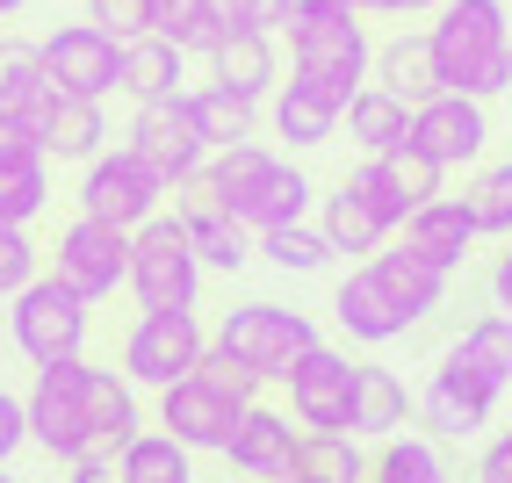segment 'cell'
I'll return each instance as SVG.
<instances>
[{
    "mask_svg": "<svg viewBox=\"0 0 512 483\" xmlns=\"http://www.w3.org/2000/svg\"><path fill=\"white\" fill-rule=\"evenodd\" d=\"M260 397V375L253 368H238L231 354H202L181 383H166L159 390V426L174 433L181 447H195V455H224V440L238 426V411H246Z\"/></svg>",
    "mask_w": 512,
    "mask_h": 483,
    "instance_id": "cell-2",
    "label": "cell"
},
{
    "mask_svg": "<svg viewBox=\"0 0 512 483\" xmlns=\"http://www.w3.org/2000/svg\"><path fill=\"white\" fill-rule=\"evenodd\" d=\"M87 426H94V447H101V455H123V447L145 433L138 383L116 375V368H94V375H87Z\"/></svg>",
    "mask_w": 512,
    "mask_h": 483,
    "instance_id": "cell-23",
    "label": "cell"
},
{
    "mask_svg": "<svg viewBox=\"0 0 512 483\" xmlns=\"http://www.w3.org/2000/svg\"><path fill=\"white\" fill-rule=\"evenodd\" d=\"M491 310H505V318H512V246L491 260Z\"/></svg>",
    "mask_w": 512,
    "mask_h": 483,
    "instance_id": "cell-50",
    "label": "cell"
},
{
    "mask_svg": "<svg viewBox=\"0 0 512 483\" xmlns=\"http://www.w3.org/2000/svg\"><path fill=\"white\" fill-rule=\"evenodd\" d=\"M44 274V246L29 238V224H0V296L29 289Z\"/></svg>",
    "mask_w": 512,
    "mask_h": 483,
    "instance_id": "cell-42",
    "label": "cell"
},
{
    "mask_svg": "<svg viewBox=\"0 0 512 483\" xmlns=\"http://www.w3.org/2000/svg\"><path fill=\"white\" fill-rule=\"evenodd\" d=\"M397 231H404V246H412V253H426L440 274H455V267L476 253V238H484L462 195H426V202H419V210L404 217Z\"/></svg>",
    "mask_w": 512,
    "mask_h": 483,
    "instance_id": "cell-19",
    "label": "cell"
},
{
    "mask_svg": "<svg viewBox=\"0 0 512 483\" xmlns=\"http://www.w3.org/2000/svg\"><path fill=\"white\" fill-rule=\"evenodd\" d=\"M116 469H123V483H195V447H181L174 433H138L116 455Z\"/></svg>",
    "mask_w": 512,
    "mask_h": 483,
    "instance_id": "cell-33",
    "label": "cell"
},
{
    "mask_svg": "<svg viewBox=\"0 0 512 483\" xmlns=\"http://www.w3.org/2000/svg\"><path fill=\"white\" fill-rule=\"evenodd\" d=\"M282 37H289V65H296V73L339 80L347 94L368 87L375 44H368V29H361V15L347 8V0H296L289 22H282Z\"/></svg>",
    "mask_w": 512,
    "mask_h": 483,
    "instance_id": "cell-3",
    "label": "cell"
},
{
    "mask_svg": "<svg viewBox=\"0 0 512 483\" xmlns=\"http://www.w3.org/2000/svg\"><path fill=\"white\" fill-rule=\"evenodd\" d=\"M253 253H260L267 267H282V274H318V267L332 260V246H325V231H318V224H275V231H253Z\"/></svg>",
    "mask_w": 512,
    "mask_h": 483,
    "instance_id": "cell-36",
    "label": "cell"
},
{
    "mask_svg": "<svg viewBox=\"0 0 512 483\" xmlns=\"http://www.w3.org/2000/svg\"><path fill=\"white\" fill-rule=\"evenodd\" d=\"M383 159H390V174H397V188H404V202H412V210H419L426 195H440V174H448V166H440V159H426L419 145L383 152Z\"/></svg>",
    "mask_w": 512,
    "mask_h": 483,
    "instance_id": "cell-45",
    "label": "cell"
},
{
    "mask_svg": "<svg viewBox=\"0 0 512 483\" xmlns=\"http://www.w3.org/2000/svg\"><path fill=\"white\" fill-rule=\"evenodd\" d=\"M347 87L339 80H318V73H289L275 87V137H289L296 152H311V145H332V130L339 116H347Z\"/></svg>",
    "mask_w": 512,
    "mask_h": 483,
    "instance_id": "cell-17",
    "label": "cell"
},
{
    "mask_svg": "<svg viewBox=\"0 0 512 483\" xmlns=\"http://www.w3.org/2000/svg\"><path fill=\"white\" fill-rule=\"evenodd\" d=\"M188 109H195V130L210 137V152L217 145H246V137H253V101L224 94L217 80L210 87H188Z\"/></svg>",
    "mask_w": 512,
    "mask_h": 483,
    "instance_id": "cell-37",
    "label": "cell"
},
{
    "mask_svg": "<svg viewBox=\"0 0 512 483\" xmlns=\"http://www.w3.org/2000/svg\"><path fill=\"white\" fill-rule=\"evenodd\" d=\"M368 267L383 274V289L397 296V310H404L412 325H426L433 310L448 303V274H440L426 253H412V246H375V253H368Z\"/></svg>",
    "mask_w": 512,
    "mask_h": 483,
    "instance_id": "cell-22",
    "label": "cell"
},
{
    "mask_svg": "<svg viewBox=\"0 0 512 483\" xmlns=\"http://www.w3.org/2000/svg\"><path fill=\"white\" fill-rule=\"evenodd\" d=\"M469 217H476V231L484 238H512V159H491L484 174L469 181Z\"/></svg>",
    "mask_w": 512,
    "mask_h": 483,
    "instance_id": "cell-39",
    "label": "cell"
},
{
    "mask_svg": "<svg viewBox=\"0 0 512 483\" xmlns=\"http://www.w3.org/2000/svg\"><path fill=\"white\" fill-rule=\"evenodd\" d=\"M347 188H354V195L368 202V210L390 224V231H397L404 217H412V202H404V188H397V174H390V159H361L354 174H347Z\"/></svg>",
    "mask_w": 512,
    "mask_h": 483,
    "instance_id": "cell-41",
    "label": "cell"
},
{
    "mask_svg": "<svg viewBox=\"0 0 512 483\" xmlns=\"http://www.w3.org/2000/svg\"><path fill=\"white\" fill-rule=\"evenodd\" d=\"M130 152H138L166 188H188L202 166H210V137L195 130L188 94H174V101H145V109L130 116Z\"/></svg>",
    "mask_w": 512,
    "mask_h": 483,
    "instance_id": "cell-13",
    "label": "cell"
},
{
    "mask_svg": "<svg viewBox=\"0 0 512 483\" xmlns=\"http://www.w3.org/2000/svg\"><path fill=\"white\" fill-rule=\"evenodd\" d=\"M44 73L58 94H87V101H109L123 87V44L109 37V29L94 22H65L44 37Z\"/></svg>",
    "mask_w": 512,
    "mask_h": 483,
    "instance_id": "cell-14",
    "label": "cell"
},
{
    "mask_svg": "<svg viewBox=\"0 0 512 483\" xmlns=\"http://www.w3.org/2000/svg\"><path fill=\"white\" fill-rule=\"evenodd\" d=\"M87 22L109 29L116 44H138L152 37V0H87Z\"/></svg>",
    "mask_w": 512,
    "mask_h": 483,
    "instance_id": "cell-44",
    "label": "cell"
},
{
    "mask_svg": "<svg viewBox=\"0 0 512 483\" xmlns=\"http://www.w3.org/2000/svg\"><path fill=\"white\" fill-rule=\"evenodd\" d=\"M166 188L152 166L138 159V152H94L87 166H80V210L87 217H101V224H123V231H138L145 217H159L166 210Z\"/></svg>",
    "mask_w": 512,
    "mask_h": 483,
    "instance_id": "cell-10",
    "label": "cell"
},
{
    "mask_svg": "<svg viewBox=\"0 0 512 483\" xmlns=\"http://www.w3.org/2000/svg\"><path fill=\"white\" fill-rule=\"evenodd\" d=\"M455 354H462L469 368H484L498 390H512V318H505V310H484V318H469L462 339H455Z\"/></svg>",
    "mask_w": 512,
    "mask_h": 483,
    "instance_id": "cell-35",
    "label": "cell"
},
{
    "mask_svg": "<svg viewBox=\"0 0 512 483\" xmlns=\"http://www.w3.org/2000/svg\"><path fill=\"white\" fill-rule=\"evenodd\" d=\"M368 462H361V447H354V433H311L303 426V440H296V469L289 476H311V483H347V476H361Z\"/></svg>",
    "mask_w": 512,
    "mask_h": 483,
    "instance_id": "cell-38",
    "label": "cell"
},
{
    "mask_svg": "<svg viewBox=\"0 0 512 483\" xmlns=\"http://www.w3.org/2000/svg\"><path fill=\"white\" fill-rule=\"evenodd\" d=\"M275 483H311V476H275Z\"/></svg>",
    "mask_w": 512,
    "mask_h": 483,
    "instance_id": "cell-54",
    "label": "cell"
},
{
    "mask_svg": "<svg viewBox=\"0 0 512 483\" xmlns=\"http://www.w3.org/2000/svg\"><path fill=\"white\" fill-rule=\"evenodd\" d=\"M152 37L174 44L181 58H210L224 44V15L217 0H152Z\"/></svg>",
    "mask_w": 512,
    "mask_h": 483,
    "instance_id": "cell-29",
    "label": "cell"
},
{
    "mask_svg": "<svg viewBox=\"0 0 512 483\" xmlns=\"http://www.w3.org/2000/svg\"><path fill=\"white\" fill-rule=\"evenodd\" d=\"M318 231H325V246H332V253H354V260H368V253L390 238V224L375 217V210H368V202H361L347 181H339V188L325 195V217H318Z\"/></svg>",
    "mask_w": 512,
    "mask_h": 483,
    "instance_id": "cell-32",
    "label": "cell"
},
{
    "mask_svg": "<svg viewBox=\"0 0 512 483\" xmlns=\"http://www.w3.org/2000/svg\"><path fill=\"white\" fill-rule=\"evenodd\" d=\"M181 80H188V58H181L174 44H159V37L123 44V87H116V94H130L138 109H145V101H174V94H188Z\"/></svg>",
    "mask_w": 512,
    "mask_h": 483,
    "instance_id": "cell-28",
    "label": "cell"
},
{
    "mask_svg": "<svg viewBox=\"0 0 512 483\" xmlns=\"http://www.w3.org/2000/svg\"><path fill=\"white\" fill-rule=\"evenodd\" d=\"M476 483H512V426L498 440H484V455H476Z\"/></svg>",
    "mask_w": 512,
    "mask_h": 483,
    "instance_id": "cell-48",
    "label": "cell"
},
{
    "mask_svg": "<svg viewBox=\"0 0 512 483\" xmlns=\"http://www.w3.org/2000/svg\"><path fill=\"white\" fill-rule=\"evenodd\" d=\"M296 440H303V426H289V411H267L253 397L246 411H238L231 440H224V462L238 476H253V483H275V476L296 469Z\"/></svg>",
    "mask_w": 512,
    "mask_h": 483,
    "instance_id": "cell-16",
    "label": "cell"
},
{
    "mask_svg": "<svg viewBox=\"0 0 512 483\" xmlns=\"http://www.w3.org/2000/svg\"><path fill=\"white\" fill-rule=\"evenodd\" d=\"M29 440V411H22V397H8L0 390V469L15 462V447Z\"/></svg>",
    "mask_w": 512,
    "mask_h": 483,
    "instance_id": "cell-47",
    "label": "cell"
},
{
    "mask_svg": "<svg viewBox=\"0 0 512 483\" xmlns=\"http://www.w3.org/2000/svg\"><path fill=\"white\" fill-rule=\"evenodd\" d=\"M51 267L44 274H58L73 296H87V303H109L116 289H123V274H130V231L123 224H101V217H73L58 231V246L44 253Z\"/></svg>",
    "mask_w": 512,
    "mask_h": 483,
    "instance_id": "cell-9",
    "label": "cell"
},
{
    "mask_svg": "<svg viewBox=\"0 0 512 483\" xmlns=\"http://www.w3.org/2000/svg\"><path fill=\"white\" fill-rule=\"evenodd\" d=\"M383 483H455L448 462H440V440L433 433H390L383 447H375V462H368Z\"/></svg>",
    "mask_w": 512,
    "mask_h": 483,
    "instance_id": "cell-34",
    "label": "cell"
},
{
    "mask_svg": "<svg viewBox=\"0 0 512 483\" xmlns=\"http://www.w3.org/2000/svg\"><path fill=\"white\" fill-rule=\"evenodd\" d=\"M498 383L484 368H469L455 347L440 354V368H433V383L419 390V426L433 433V440H476L491 426V411H498Z\"/></svg>",
    "mask_w": 512,
    "mask_h": 483,
    "instance_id": "cell-12",
    "label": "cell"
},
{
    "mask_svg": "<svg viewBox=\"0 0 512 483\" xmlns=\"http://www.w3.org/2000/svg\"><path fill=\"white\" fill-rule=\"evenodd\" d=\"M347 8H354V15H412L419 0H347Z\"/></svg>",
    "mask_w": 512,
    "mask_h": 483,
    "instance_id": "cell-51",
    "label": "cell"
},
{
    "mask_svg": "<svg viewBox=\"0 0 512 483\" xmlns=\"http://www.w3.org/2000/svg\"><path fill=\"white\" fill-rule=\"evenodd\" d=\"M51 202V159L0 166V224H37Z\"/></svg>",
    "mask_w": 512,
    "mask_h": 483,
    "instance_id": "cell-40",
    "label": "cell"
},
{
    "mask_svg": "<svg viewBox=\"0 0 512 483\" xmlns=\"http://www.w3.org/2000/svg\"><path fill=\"white\" fill-rule=\"evenodd\" d=\"M174 217H181V231H188V246H195V260H202V267H217V274H238V267L253 260V231L238 224V217L224 210V202H210V195H202L195 181H188V202H181Z\"/></svg>",
    "mask_w": 512,
    "mask_h": 483,
    "instance_id": "cell-20",
    "label": "cell"
},
{
    "mask_svg": "<svg viewBox=\"0 0 512 483\" xmlns=\"http://www.w3.org/2000/svg\"><path fill=\"white\" fill-rule=\"evenodd\" d=\"M339 123H347V137L361 145V159H383V152L412 145V101H397L390 87H375V80L347 101V116H339Z\"/></svg>",
    "mask_w": 512,
    "mask_h": 483,
    "instance_id": "cell-24",
    "label": "cell"
},
{
    "mask_svg": "<svg viewBox=\"0 0 512 483\" xmlns=\"http://www.w3.org/2000/svg\"><path fill=\"white\" fill-rule=\"evenodd\" d=\"M210 354V332H202L195 310H138V325L123 332V375L138 390H166Z\"/></svg>",
    "mask_w": 512,
    "mask_h": 483,
    "instance_id": "cell-8",
    "label": "cell"
},
{
    "mask_svg": "<svg viewBox=\"0 0 512 483\" xmlns=\"http://www.w3.org/2000/svg\"><path fill=\"white\" fill-rule=\"evenodd\" d=\"M303 217H311V174L289 166V159H275V174H267L253 188V202L238 210L246 231H275V224H303Z\"/></svg>",
    "mask_w": 512,
    "mask_h": 483,
    "instance_id": "cell-30",
    "label": "cell"
},
{
    "mask_svg": "<svg viewBox=\"0 0 512 483\" xmlns=\"http://www.w3.org/2000/svg\"><path fill=\"white\" fill-rule=\"evenodd\" d=\"M289 419L311 426V433H347L354 426V383H361V361H347L339 347H303L289 361Z\"/></svg>",
    "mask_w": 512,
    "mask_h": 483,
    "instance_id": "cell-11",
    "label": "cell"
},
{
    "mask_svg": "<svg viewBox=\"0 0 512 483\" xmlns=\"http://www.w3.org/2000/svg\"><path fill=\"white\" fill-rule=\"evenodd\" d=\"M426 44H433V65H440V87L448 94L491 101V94L512 87V15H505V0H440Z\"/></svg>",
    "mask_w": 512,
    "mask_h": 483,
    "instance_id": "cell-1",
    "label": "cell"
},
{
    "mask_svg": "<svg viewBox=\"0 0 512 483\" xmlns=\"http://www.w3.org/2000/svg\"><path fill=\"white\" fill-rule=\"evenodd\" d=\"M73 483H123V469H116V455H101V447H87V455L73 462Z\"/></svg>",
    "mask_w": 512,
    "mask_h": 483,
    "instance_id": "cell-49",
    "label": "cell"
},
{
    "mask_svg": "<svg viewBox=\"0 0 512 483\" xmlns=\"http://www.w3.org/2000/svg\"><path fill=\"white\" fill-rule=\"evenodd\" d=\"M419 419V397L397 383L390 368H375V361H361V383H354V440H390V433H404Z\"/></svg>",
    "mask_w": 512,
    "mask_h": 483,
    "instance_id": "cell-25",
    "label": "cell"
},
{
    "mask_svg": "<svg viewBox=\"0 0 512 483\" xmlns=\"http://www.w3.org/2000/svg\"><path fill=\"white\" fill-rule=\"evenodd\" d=\"M412 145L440 166H476L491 152V109L476 94H448L440 87L433 101H419L412 109Z\"/></svg>",
    "mask_w": 512,
    "mask_h": 483,
    "instance_id": "cell-15",
    "label": "cell"
},
{
    "mask_svg": "<svg viewBox=\"0 0 512 483\" xmlns=\"http://www.w3.org/2000/svg\"><path fill=\"white\" fill-rule=\"evenodd\" d=\"M58 87L44 73V44H29V37H0V109H51Z\"/></svg>",
    "mask_w": 512,
    "mask_h": 483,
    "instance_id": "cell-31",
    "label": "cell"
},
{
    "mask_svg": "<svg viewBox=\"0 0 512 483\" xmlns=\"http://www.w3.org/2000/svg\"><path fill=\"white\" fill-rule=\"evenodd\" d=\"M419 8H440V0H419Z\"/></svg>",
    "mask_w": 512,
    "mask_h": 483,
    "instance_id": "cell-55",
    "label": "cell"
},
{
    "mask_svg": "<svg viewBox=\"0 0 512 483\" xmlns=\"http://www.w3.org/2000/svg\"><path fill=\"white\" fill-rule=\"evenodd\" d=\"M87 354H65V361H44L37 383H29L22 411H29V440L58 462H80L94 447V426H87Z\"/></svg>",
    "mask_w": 512,
    "mask_h": 483,
    "instance_id": "cell-6",
    "label": "cell"
},
{
    "mask_svg": "<svg viewBox=\"0 0 512 483\" xmlns=\"http://www.w3.org/2000/svg\"><path fill=\"white\" fill-rule=\"evenodd\" d=\"M15 310H8V339L22 347V361H65V354H80L87 347V296H73L58 282V274H37L29 289H15L8 296Z\"/></svg>",
    "mask_w": 512,
    "mask_h": 483,
    "instance_id": "cell-7",
    "label": "cell"
},
{
    "mask_svg": "<svg viewBox=\"0 0 512 483\" xmlns=\"http://www.w3.org/2000/svg\"><path fill=\"white\" fill-rule=\"evenodd\" d=\"M210 347L231 354L238 368H253L260 383H282L289 361H296L303 347H318V325L303 318V310H282V303H238V310H224V318H217Z\"/></svg>",
    "mask_w": 512,
    "mask_h": 483,
    "instance_id": "cell-5",
    "label": "cell"
},
{
    "mask_svg": "<svg viewBox=\"0 0 512 483\" xmlns=\"http://www.w3.org/2000/svg\"><path fill=\"white\" fill-rule=\"evenodd\" d=\"M347 483H383V476H375V469H361V476H347Z\"/></svg>",
    "mask_w": 512,
    "mask_h": 483,
    "instance_id": "cell-53",
    "label": "cell"
},
{
    "mask_svg": "<svg viewBox=\"0 0 512 483\" xmlns=\"http://www.w3.org/2000/svg\"><path fill=\"white\" fill-rule=\"evenodd\" d=\"M29 8V0H0V22H8V15H22Z\"/></svg>",
    "mask_w": 512,
    "mask_h": 483,
    "instance_id": "cell-52",
    "label": "cell"
},
{
    "mask_svg": "<svg viewBox=\"0 0 512 483\" xmlns=\"http://www.w3.org/2000/svg\"><path fill=\"white\" fill-rule=\"evenodd\" d=\"M289 8H296V0H217L224 29H267V37L289 22Z\"/></svg>",
    "mask_w": 512,
    "mask_h": 483,
    "instance_id": "cell-46",
    "label": "cell"
},
{
    "mask_svg": "<svg viewBox=\"0 0 512 483\" xmlns=\"http://www.w3.org/2000/svg\"><path fill=\"white\" fill-rule=\"evenodd\" d=\"M123 289L138 296V310H195L202 296V260L188 246V231L181 217H145L138 231H130V274H123Z\"/></svg>",
    "mask_w": 512,
    "mask_h": 483,
    "instance_id": "cell-4",
    "label": "cell"
},
{
    "mask_svg": "<svg viewBox=\"0 0 512 483\" xmlns=\"http://www.w3.org/2000/svg\"><path fill=\"white\" fill-rule=\"evenodd\" d=\"M332 318H339V332H347L354 347H390V339L412 332V318L397 310V296L383 289V274H375L368 260L332 289Z\"/></svg>",
    "mask_w": 512,
    "mask_h": 483,
    "instance_id": "cell-18",
    "label": "cell"
},
{
    "mask_svg": "<svg viewBox=\"0 0 512 483\" xmlns=\"http://www.w3.org/2000/svg\"><path fill=\"white\" fill-rule=\"evenodd\" d=\"M210 80L224 87V94H238V101H260L275 94V80H282V65H275V37L267 29H224V44L210 51Z\"/></svg>",
    "mask_w": 512,
    "mask_h": 483,
    "instance_id": "cell-21",
    "label": "cell"
},
{
    "mask_svg": "<svg viewBox=\"0 0 512 483\" xmlns=\"http://www.w3.org/2000/svg\"><path fill=\"white\" fill-rule=\"evenodd\" d=\"M368 80L375 87H390L397 101H433L440 94V65H433V44H426V29L419 37H390L383 51H375V65H368Z\"/></svg>",
    "mask_w": 512,
    "mask_h": 483,
    "instance_id": "cell-27",
    "label": "cell"
},
{
    "mask_svg": "<svg viewBox=\"0 0 512 483\" xmlns=\"http://www.w3.org/2000/svg\"><path fill=\"white\" fill-rule=\"evenodd\" d=\"M29 159H51L44 152V116L37 109H0V166H29Z\"/></svg>",
    "mask_w": 512,
    "mask_h": 483,
    "instance_id": "cell-43",
    "label": "cell"
},
{
    "mask_svg": "<svg viewBox=\"0 0 512 483\" xmlns=\"http://www.w3.org/2000/svg\"><path fill=\"white\" fill-rule=\"evenodd\" d=\"M44 152L65 159V166H87L94 152H109V116H101V101L58 94L51 109H44Z\"/></svg>",
    "mask_w": 512,
    "mask_h": 483,
    "instance_id": "cell-26",
    "label": "cell"
}]
</instances>
